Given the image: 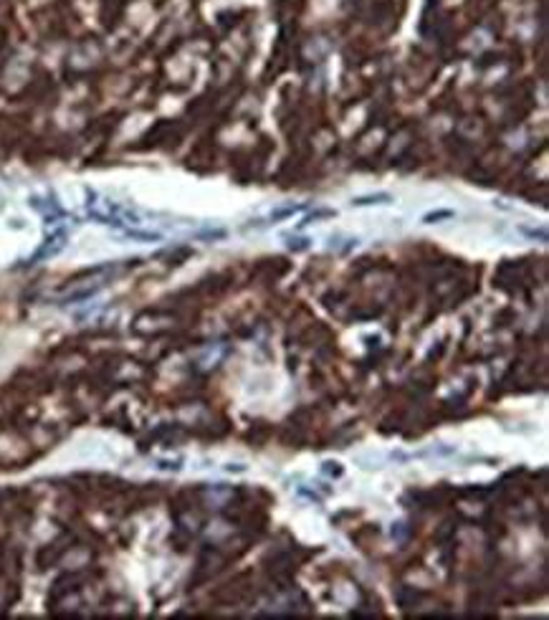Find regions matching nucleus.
Wrapping results in <instances>:
<instances>
[{"label":"nucleus","instance_id":"7ed1b4c3","mask_svg":"<svg viewBox=\"0 0 549 620\" xmlns=\"http://www.w3.org/2000/svg\"><path fill=\"white\" fill-rule=\"evenodd\" d=\"M334 215V210H329V208H321V210H314V213H309L304 220H301V228L304 226H309L311 220H319V218H332Z\"/></svg>","mask_w":549,"mask_h":620},{"label":"nucleus","instance_id":"f257e3e1","mask_svg":"<svg viewBox=\"0 0 549 620\" xmlns=\"http://www.w3.org/2000/svg\"><path fill=\"white\" fill-rule=\"evenodd\" d=\"M385 203H392V195H390V193L360 195V198H354V200H352V205H354V208H362V205H385Z\"/></svg>","mask_w":549,"mask_h":620},{"label":"nucleus","instance_id":"20e7f679","mask_svg":"<svg viewBox=\"0 0 549 620\" xmlns=\"http://www.w3.org/2000/svg\"><path fill=\"white\" fill-rule=\"evenodd\" d=\"M453 210H438V213H428L423 218V223H433V220H443V218H451Z\"/></svg>","mask_w":549,"mask_h":620},{"label":"nucleus","instance_id":"f03ea898","mask_svg":"<svg viewBox=\"0 0 549 620\" xmlns=\"http://www.w3.org/2000/svg\"><path fill=\"white\" fill-rule=\"evenodd\" d=\"M299 210H304V205H286V208H278V210H274V213H271V220H281V218H289V215H294V213H299Z\"/></svg>","mask_w":549,"mask_h":620}]
</instances>
